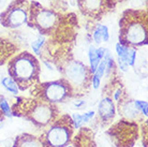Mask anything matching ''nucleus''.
Here are the masks:
<instances>
[{"label":"nucleus","instance_id":"26","mask_svg":"<svg viewBox=\"0 0 148 147\" xmlns=\"http://www.w3.org/2000/svg\"><path fill=\"white\" fill-rule=\"evenodd\" d=\"M118 66L119 69H121V71H128V69H129V66L120 58H118Z\"/></svg>","mask_w":148,"mask_h":147},{"label":"nucleus","instance_id":"31","mask_svg":"<svg viewBox=\"0 0 148 147\" xmlns=\"http://www.w3.org/2000/svg\"><path fill=\"white\" fill-rule=\"evenodd\" d=\"M66 147H74L73 145H71V144H69V145H68V146H66Z\"/></svg>","mask_w":148,"mask_h":147},{"label":"nucleus","instance_id":"6","mask_svg":"<svg viewBox=\"0 0 148 147\" xmlns=\"http://www.w3.org/2000/svg\"><path fill=\"white\" fill-rule=\"evenodd\" d=\"M30 93L34 98L43 100L45 102L58 104L66 102L67 100L73 98L72 88L63 77L56 81L37 83L30 87Z\"/></svg>","mask_w":148,"mask_h":147},{"label":"nucleus","instance_id":"8","mask_svg":"<svg viewBox=\"0 0 148 147\" xmlns=\"http://www.w3.org/2000/svg\"><path fill=\"white\" fill-rule=\"evenodd\" d=\"M106 135L114 147H134L141 135L140 125L121 118L108 129Z\"/></svg>","mask_w":148,"mask_h":147},{"label":"nucleus","instance_id":"14","mask_svg":"<svg viewBox=\"0 0 148 147\" xmlns=\"http://www.w3.org/2000/svg\"><path fill=\"white\" fill-rule=\"evenodd\" d=\"M16 51L17 46L13 42L0 38V66H3L9 63V60L16 55Z\"/></svg>","mask_w":148,"mask_h":147},{"label":"nucleus","instance_id":"19","mask_svg":"<svg viewBox=\"0 0 148 147\" xmlns=\"http://www.w3.org/2000/svg\"><path fill=\"white\" fill-rule=\"evenodd\" d=\"M1 86H2L5 90H8L9 92H11L12 95H15V96H16L19 91L18 86L16 85V83H15L10 76L9 77L5 76L1 78Z\"/></svg>","mask_w":148,"mask_h":147},{"label":"nucleus","instance_id":"30","mask_svg":"<svg viewBox=\"0 0 148 147\" xmlns=\"http://www.w3.org/2000/svg\"><path fill=\"white\" fill-rule=\"evenodd\" d=\"M3 127V122H0V129H2Z\"/></svg>","mask_w":148,"mask_h":147},{"label":"nucleus","instance_id":"5","mask_svg":"<svg viewBox=\"0 0 148 147\" xmlns=\"http://www.w3.org/2000/svg\"><path fill=\"white\" fill-rule=\"evenodd\" d=\"M74 131L70 115H59L55 122L44 129L39 140L42 147H66L71 144Z\"/></svg>","mask_w":148,"mask_h":147},{"label":"nucleus","instance_id":"22","mask_svg":"<svg viewBox=\"0 0 148 147\" xmlns=\"http://www.w3.org/2000/svg\"><path fill=\"white\" fill-rule=\"evenodd\" d=\"M134 102H135V105L137 106V109L140 110L143 116L145 118H147L148 116V104L146 101H142V100H134Z\"/></svg>","mask_w":148,"mask_h":147},{"label":"nucleus","instance_id":"27","mask_svg":"<svg viewBox=\"0 0 148 147\" xmlns=\"http://www.w3.org/2000/svg\"><path fill=\"white\" fill-rule=\"evenodd\" d=\"M85 105H86V102L83 101V100H76V101L74 102V106L76 107V109H81V107L85 106Z\"/></svg>","mask_w":148,"mask_h":147},{"label":"nucleus","instance_id":"9","mask_svg":"<svg viewBox=\"0 0 148 147\" xmlns=\"http://www.w3.org/2000/svg\"><path fill=\"white\" fill-rule=\"evenodd\" d=\"M30 3L27 0H14L0 14L1 25L9 29H16L28 23Z\"/></svg>","mask_w":148,"mask_h":147},{"label":"nucleus","instance_id":"20","mask_svg":"<svg viewBox=\"0 0 148 147\" xmlns=\"http://www.w3.org/2000/svg\"><path fill=\"white\" fill-rule=\"evenodd\" d=\"M45 41H46L45 36L40 34V36L31 43V48H32V51H34V55L41 56V51H42V48H43V46H44Z\"/></svg>","mask_w":148,"mask_h":147},{"label":"nucleus","instance_id":"2","mask_svg":"<svg viewBox=\"0 0 148 147\" xmlns=\"http://www.w3.org/2000/svg\"><path fill=\"white\" fill-rule=\"evenodd\" d=\"M119 43L129 47H140L147 44L148 19L147 11L128 9L119 21Z\"/></svg>","mask_w":148,"mask_h":147},{"label":"nucleus","instance_id":"24","mask_svg":"<svg viewBox=\"0 0 148 147\" xmlns=\"http://www.w3.org/2000/svg\"><path fill=\"white\" fill-rule=\"evenodd\" d=\"M147 122L145 120V122H142V135H143V145L144 147H147Z\"/></svg>","mask_w":148,"mask_h":147},{"label":"nucleus","instance_id":"21","mask_svg":"<svg viewBox=\"0 0 148 147\" xmlns=\"http://www.w3.org/2000/svg\"><path fill=\"white\" fill-rule=\"evenodd\" d=\"M0 109L2 111L4 117H8V118L13 117L12 112H11V107L9 105V102H8V100L2 96H0Z\"/></svg>","mask_w":148,"mask_h":147},{"label":"nucleus","instance_id":"18","mask_svg":"<svg viewBox=\"0 0 148 147\" xmlns=\"http://www.w3.org/2000/svg\"><path fill=\"white\" fill-rule=\"evenodd\" d=\"M88 58H89V70L93 74L101 61V59L98 57V54H97V48L95 47L93 45H90V46H89Z\"/></svg>","mask_w":148,"mask_h":147},{"label":"nucleus","instance_id":"23","mask_svg":"<svg viewBox=\"0 0 148 147\" xmlns=\"http://www.w3.org/2000/svg\"><path fill=\"white\" fill-rule=\"evenodd\" d=\"M71 118H72V122H73V126L75 130H77V129H79L81 127L84 126V122H83V119H82V114H79V113H74L71 116Z\"/></svg>","mask_w":148,"mask_h":147},{"label":"nucleus","instance_id":"28","mask_svg":"<svg viewBox=\"0 0 148 147\" xmlns=\"http://www.w3.org/2000/svg\"><path fill=\"white\" fill-rule=\"evenodd\" d=\"M44 65H45L46 67H47V68L49 69V70H54V69H53V66L51 65V63H48L47 61H44Z\"/></svg>","mask_w":148,"mask_h":147},{"label":"nucleus","instance_id":"4","mask_svg":"<svg viewBox=\"0 0 148 147\" xmlns=\"http://www.w3.org/2000/svg\"><path fill=\"white\" fill-rule=\"evenodd\" d=\"M58 70L61 72L62 77L67 80L72 88L74 97L85 96L91 87L92 73L89 67L79 60H75L72 57H68L60 63H57Z\"/></svg>","mask_w":148,"mask_h":147},{"label":"nucleus","instance_id":"17","mask_svg":"<svg viewBox=\"0 0 148 147\" xmlns=\"http://www.w3.org/2000/svg\"><path fill=\"white\" fill-rule=\"evenodd\" d=\"M92 38L93 41L96 42V44H101L102 42H108L110 39L108 28L104 25H98L93 29Z\"/></svg>","mask_w":148,"mask_h":147},{"label":"nucleus","instance_id":"29","mask_svg":"<svg viewBox=\"0 0 148 147\" xmlns=\"http://www.w3.org/2000/svg\"><path fill=\"white\" fill-rule=\"evenodd\" d=\"M4 115L3 113H2V111H1V109H0V122H3V119H4Z\"/></svg>","mask_w":148,"mask_h":147},{"label":"nucleus","instance_id":"11","mask_svg":"<svg viewBox=\"0 0 148 147\" xmlns=\"http://www.w3.org/2000/svg\"><path fill=\"white\" fill-rule=\"evenodd\" d=\"M115 105H116V110L118 111L122 119L135 122L137 124L138 122L142 124L143 122H145V117L135 105L134 100L127 92L119 99L118 102H116Z\"/></svg>","mask_w":148,"mask_h":147},{"label":"nucleus","instance_id":"16","mask_svg":"<svg viewBox=\"0 0 148 147\" xmlns=\"http://www.w3.org/2000/svg\"><path fill=\"white\" fill-rule=\"evenodd\" d=\"M115 48H116V53L118 55V58L123 60L129 67L134 66L135 59H136V51H135V48L125 46V45L120 44L119 42L116 44Z\"/></svg>","mask_w":148,"mask_h":147},{"label":"nucleus","instance_id":"10","mask_svg":"<svg viewBox=\"0 0 148 147\" xmlns=\"http://www.w3.org/2000/svg\"><path fill=\"white\" fill-rule=\"evenodd\" d=\"M82 14L93 19H100L113 8V0H77Z\"/></svg>","mask_w":148,"mask_h":147},{"label":"nucleus","instance_id":"12","mask_svg":"<svg viewBox=\"0 0 148 147\" xmlns=\"http://www.w3.org/2000/svg\"><path fill=\"white\" fill-rule=\"evenodd\" d=\"M116 116V105L113 100L108 96L101 99L98 106V124L101 127L110 126L114 122Z\"/></svg>","mask_w":148,"mask_h":147},{"label":"nucleus","instance_id":"7","mask_svg":"<svg viewBox=\"0 0 148 147\" xmlns=\"http://www.w3.org/2000/svg\"><path fill=\"white\" fill-rule=\"evenodd\" d=\"M59 15L51 9L42 7L39 2H31L27 25L34 28L42 36H51L59 26Z\"/></svg>","mask_w":148,"mask_h":147},{"label":"nucleus","instance_id":"25","mask_svg":"<svg viewBox=\"0 0 148 147\" xmlns=\"http://www.w3.org/2000/svg\"><path fill=\"white\" fill-rule=\"evenodd\" d=\"M96 113L93 111H88V112H85L84 114H82V119H83V122L85 125L86 122H89L93 117H95Z\"/></svg>","mask_w":148,"mask_h":147},{"label":"nucleus","instance_id":"1","mask_svg":"<svg viewBox=\"0 0 148 147\" xmlns=\"http://www.w3.org/2000/svg\"><path fill=\"white\" fill-rule=\"evenodd\" d=\"M14 117L25 118L39 129L47 128L59 116L57 104L45 102L37 98L18 97L11 107Z\"/></svg>","mask_w":148,"mask_h":147},{"label":"nucleus","instance_id":"3","mask_svg":"<svg viewBox=\"0 0 148 147\" xmlns=\"http://www.w3.org/2000/svg\"><path fill=\"white\" fill-rule=\"evenodd\" d=\"M40 63L36 56L22 52L13 56L8 63L9 76L16 83L18 89L25 91L40 82Z\"/></svg>","mask_w":148,"mask_h":147},{"label":"nucleus","instance_id":"15","mask_svg":"<svg viewBox=\"0 0 148 147\" xmlns=\"http://www.w3.org/2000/svg\"><path fill=\"white\" fill-rule=\"evenodd\" d=\"M12 147H42L39 136L30 133H22L15 137Z\"/></svg>","mask_w":148,"mask_h":147},{"label":"nucleus","instance_id":"13","mask_svg":"<svg viewBox=\"0 0 148 147\" xmlns=\"http://www.w3.org/2000/svg\"><path fill=\"white\" fill-rule=\"evenodd\" d=\"M71 144L74 147H97L95 132L88 127H81L76 130V134H73Z\"/></svg>","mask_w":148,"mask_h":147}]
</instances>
